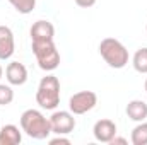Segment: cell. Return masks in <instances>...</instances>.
Listing matches in <instances>:
<instances>
[{"label": "cell", "mask_w": 147, "mask_h": 145, "mask_svg": "<svg viewBox=\"0 0 147 145\" xmlns=\"http://www.w3.org/2000/svg\"><path fill=\"white\" fill-rule=\"evenodd\" d=\"M19 121H21V130L34 140H46L51 135L50 118H46L38 109H26L21 114Z\"/></svg>", "instance_id": "cell-1"}, {"label": "cell", "mask_w": 147, "mask_h": 145, "mask_svg": "<svg viewBox=\"0 0 147 145\" xmlns=\"http://www.w3.org/2000/svg\"><path fill=\"white\" fill-rule=\"evenodd\" d=\"M36 103L41 109L55 111L60 104V80L55 75H46L39 80L36 91Z\"/></svg>", "instance_id": "cell-2"}, {"label": "cell", "mask_w": 147, "mask_h": 145, "mask_svg": "<svg viewBox=\"0 0 147 145\" xmlns=\"http://www.w3.org/2000/svg\"><path fill=\"white\" fill-rule=\"evenodd\" d=\"M33 53L36 56L38 67L45 72H53L60 65V53L55 46L53 39H43V41H31Z\"/></svg>", "instance_id": "cell-3"}, {"label": "cell", "mask_w": 147, "mask_h": 145, "mask_svg": "<svg viewBox=\"0 0 147 145\" xmlns=\"http://www.w3.org/2000/svg\"><path fill=\"white\" fill-rule=\"evenodd\" d=\"M99 55L111 68H123L128 63V50L125 44L115 38H105L99 43Z\"/></svg>", "instance_id": "cell-4"}, {"label": "cell", "mask_w": 147, "mask_h": 145, "mask_svg": "<svg viewBox=\"0 0 147 145\" xmlns=\"http://www.w3.org/2000/svg\"><path fill=\"white\" fill-rule=\"evenodd\" d=\"M98 104V94L92 92V91H80V92H75L70 101H69V109L72 111L74 114H86L89 111L96 108Z\"/></svg>", "instance_id": "cell-5"}, {"label": "cell", "mask_w": 147, "mask_h": 145, "mask_svg": "<svg viewBox=\"0 0 147 145\" xmlns=\"http://www.w3.org/2000/svg\"><path fill=\"white\" fill-rule=\"evenodd\" d=\"M50 125H51V133L55 135H69L75 128V118L74 113L69 111H53L50 116Z\"/></svg>", "instance_id": "cell-6"}, {"label": "cell", "mask_w": 147, "mask_h": 145, "mask_svg": "<svg viewBox=\"0 0 147 145\" xmlns=\"http://www.w3.org/2000/svg\"><path fill=\"white\" fill-rule=\"evenodd\" d=\"M92 135L98 142L101 144H110L111 138L116 135V125L115 121H111L108 118H103V119H98L94 123V128H92Z\"/></svg>", "instance_id": "cell-7"}, {"label": "cell", "mask_w": 147, "mask_h": 145, "mask_svg": "<svg viewBox=\"0 0 147 145\" xmlns=\"http://www.w3.org/2000/svg\"><path fill=\"white\" fill-rule=\"evenodd\" d=\"M5 77L10 85H24L28 80V68L21 62H10L5 68Z\"/></svg>", "instance_id": "cell-8"}, {"label": "cell", "mask_w": 147, "mask_h": 145, "mask_svg": "<svg viewBox=\"0 0 147 145\" xmlns=\"http://www.w3.org/2000/svg\"><path fill=\"white\" fill-rule=\"evenodd\" d=\"M16 51L14 33L9 26H0V60H9Z\"/></svg>", "instance_id": "cell-9"}, {"label": "cell", "mask_w": 147, "mask_h": 145, "mask_svg": "<svg viewBox=\"0 0 147 145\" xmlns=\"http://www.w3.org/2000/svg\"><path fill=\"white\" fill-rule=\"evenodd\" d=\"M31 41H43V39H53L55 38V26L50 21L39 19L31 26Z\"/></svg>", "instance_id": "cell-10"}, {"label": "cell", "mask_w": 147, "mask_h": 145, "mask_svg": "<svg viewBox=\"0 0 147 145\" xmlns=\"http://www.w3.org/2000/svg\"><path fill=\"white\" fill-rule=\"evenodd\" d=\"M22 130L16 125H3L0 128V145H19L22 142Z\"/></svg>", "instance_id": "cell-11"}, {"label": "cell", "mask_w": 147, "mask_h": 145, "mask_svg": "<svg viewBox=\"0 0 147 145\" xmlns=\"http://www.w3.org/2000/svg\"><path fill=\"white\" fill-rule=\"evenodd\" d=\"M127 116L132 119V121H146L147 119V103L140 101V99H134L127 104Z\"/></svg>", "instance_id": "cell-12"}, {"label": "cell", "mask_w": 147, "mask_h": 145, "mask_svg": "<svg viewBox=\"0 0 147 145\" xmlns=\"http://www.w3.org/2000/svg\"><path fill=\"white\" fill-rule=\"evenodd\" d=\"M132 65L135 72L147 73V48H139L132 58Z\"/></svg>", "instance_id": "cell-13"}, {"label": "cell", "mask_w": 147, "mask_h": 145, "mask_svg": "<svg viewBox=\"0 0 147 145\" xmlns=\"http://www.w3.org/2000/svg\"><path fill=\"white\" fill-rule=\"evenodd\" d=\"M130 140L134 145H147V121H140L132 130Z\"/></svg>", "instance_id": "cell-14"}, {"label": "cell", "mask_w": 147, "mask_h": 145, "mask_svg": "<svg viewBox=\"0 0 147 145\" xmlns=\"http://www.w3.org/2000/svg\"><path fill=\"white\" fill-rule=\"evenodd\" d=\"M9 3L19 12V14H31L36 7V0H9Z\"/></svg>", "instance_id": "cell-15"}, {"label": "cell", "mask_w": 147, "mask_h": 145, "mask_svg": "<svg viewBox=\"0 0 147 145\" xmlns=\"http://www.w3.org/2000/svg\"><path fill=\"white\" fill-rule=\"evenodd\" d=\"M14 101V91L10 85L0 84V106H9Z\"/></svg>", "instance_id": "cell-16"}, {"label": "cell", "mask_w": 147, "mask_h": 145, "mask_svg": "<svg viewBox=\"0 0 147 145\" xmlns=\"http://www.w3.org/2000/svg\"><path fill=\"white\" fill-rule=\"evenodd\" d=\"M50 144L51 145H70V138L63 137V135H57L55 138H50Z\"/></svg>", "instance_id": "cell-17"}, {"label": "cell", "mask_w": 147, "mask_h": 145, "mask_svg": "<svg viewBox=\"0 0 147 145\" xmlns=\"http://www.w3.org/2000/svg\"><path fill=\"white\" fill-rule=\"evenodd\" d=\"M96 2H98V0H75V3H77L79 7H82V9H89V7H92Z\"/></svg>", "instance_id": "cell-18"}, {"label": "cell", "mask_w": 147, "mask_h": 145, "mask_svg": "<svg viewBox=\"0 0 147 145\" xmlns=\"http://www.w3.org/2000/svg\"><path fill=\"white\" fill-rule=\"evenodd\" d=\"M110 145H127V138H121V137H113L111 138V142H110Z\"/></svg>", "instance_id": "cell-19"}, {"label": "cell", "mask_w": 147, "mask_h": 145, "mask_svg": "<svg viewBox=\"0 0 147 145\" xmlns=\"http://www.w3.org/2000/svg\"><path fill=\"white\" fill-rule=\"evenodd\" d=\"M2 75H3V68H2V65H0V79H2Z\"/></svg>", "instance_id": "cell-20"}, {"label": "cell", "mask_w": 147, "mask_h": 145, "mask_svg": "<svg viewBox=\"0 0 147 145\" xmlns=\"http://www.w3.org/2000/svg\"><path fill=\"white\" fill-rule=\"evenodd\" d=\"M144 89H146V92H147V79H146V84H144Z\"/></svg>", "instance_id": "cell-21"}, {"label": "cell", "mask_w": 147, "mask_h": 145, "mask_svg": "<svg viewBox=\"0 0 147 145\" xmlns=\"http://www.w3.org/2000/svg\"><path fill=\"white\" fill-rule=\"evenodd\" d=\"M146 31H147V24H146Z\"/></svg>", "instance_id": "cell-22"}]
</instances>
